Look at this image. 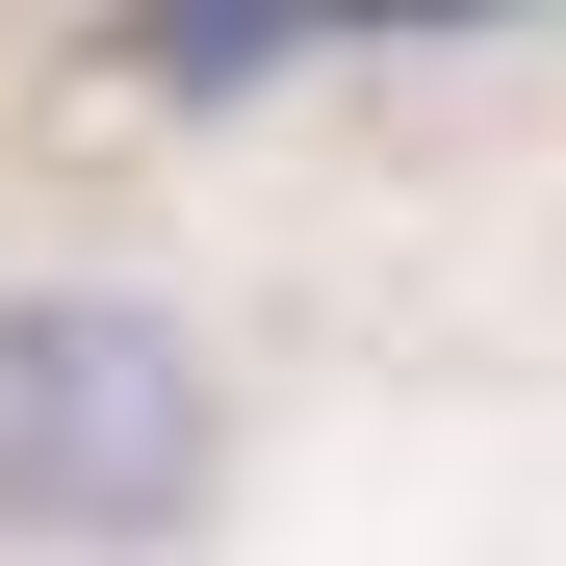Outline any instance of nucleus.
<instances>
[{
    "label": "nucleus",
    "instance_id": "obj_1",
    "mask_svg": "<svg viewBox=\"0 0 566 566\" xmlns=\"http://www.w3.org/2000/svg\"><path fill=\"white\" fill-rule=\"evenodd\" d=\"M232 490V387L155 283H0V541H180Z\"/></svg>",
    "mask_w": 566,
    "mask_h": 566
}]
</instances>
